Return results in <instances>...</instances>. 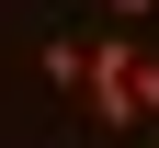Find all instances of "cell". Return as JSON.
I'll return each instance as SVG.
<instances>
[{
    "label": "cell",
    "mask_w": 159,
    "mask_h": 148,
    "mask_svg": "<svg viewBox=\"0 0 159 148\" xmlns=\"http://www.w3.org/2000/svg\"><path fill=\"white\" fill-rule=\"evenodd\" d=\"M114 12V34H136V23H159V0H102Z\"/></svg>",
    "instance_id": "cell-4"
},
{
    "label": "cell",
    "mask_w": 159,
    "mask_h": 148,
    "mask_svg": "<svg viewBox=\"0 0 159 148\" xmlns=\"http://www.w3.org/2000/svg\"><path fill=\"white\" fill-rule=\"evenodd\" d=\"M136 125H159V46L136 34Z\"/></svg>",
    "instance_id": "cell-3"
},
{
    "label": "cell",
    "mask_w": 159,
    "mask_h": 148,
    "mask_svg": "<svg viewBox=\"0 0 159 148\" xmlns=\"http://www.w3.org/2000/svg\"><path fill=\"white\" fill-rule=\"evenodd\" d=\"M80 114L102 137H136V34H91V80H80Z\"/></svg>",
    "instance_id": "cell-1"
},
{
    "label": "cell",
    "mask_w": 159,
    "mask_h": 148,
    "mask_svg": "<svg viewBox=\"0 0 159 148\" xmlns=\"http://www.w3.org/2000/svg\"><path fill=\"white\" fill-rule=\"evenodd\" d=\"M91 80V34H46V91H80Z\"/></svg>",
    "instance_id": "cell-2"
}]
</instances>
